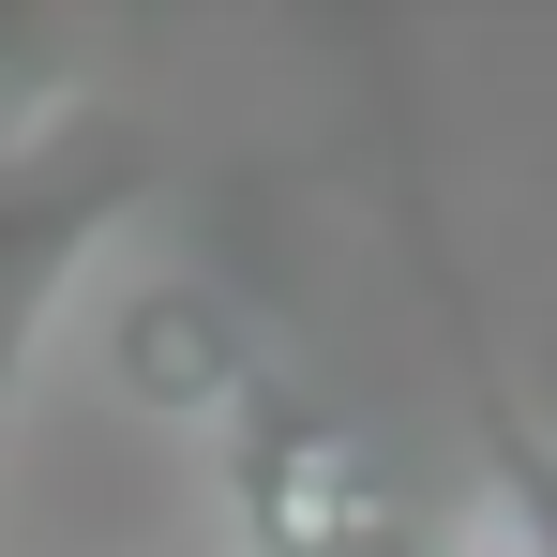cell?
Masks as SVG:
<instances>
[{"label": "cell", "mask_w": 557, "mask_h": 557, "mask_svg": "<svg viewBox=\"0 0 557 557\" xmlns=\"http://www.w3.org/2000/svg\"><path fill=\"white\" fill-rule=\"evenodd\" d=\"M211 497L242 557H437L407 512V467L376 453L347 407H317L301 376H272L226 437H211Z\"/></svg>", "instance_id": "6da1fadb"}, {"label": "cell", "mask_w": 557, "mask_h": 557, "mask_svg": "<svg viewBox=\"0 0 557 557\" xmlns=\"http://www.w3.org/2000/svg\"><path fill=\"white\" fill-rule=\"evenodd\" d=\"M136 196H151V151H136L121 121H76V136H46V151L0 166V422H15V392L46 362L76 272L136 226Z\"/></svg>", "instance_id": "7a4b0ae2"}, {"label": "cell", "mask_w": 557, "mask_h": 557, "mask_svg": "<svg viewBox=\"0 0 557 557\" xmlns=\"http://www.w3.org/2000/svg\"><path fill=\"white\" fill-rule=\"evenodd\" d=\"M106 392L136 407V422H166V437H226L257 392H272V362H257V317L226 301V286H136L121 317H106Z\"/></svg>", "instance_id": "3957f363"}, {"label": "cell", "mask_w": 557, "mask_h": 557, "mask_svg": "<svg viewBox=\"0 0 557 557\" xmlns=\"http://www.w3.org/2000/svg\"><path fill=\"white\" fill-rule=\"evenodd\" d=\"M437 557H557V467L528 453V437H497V453L467 467L453 528H437Z\"/></svg>", "instance_id": "277c9868"}]
</instances>
